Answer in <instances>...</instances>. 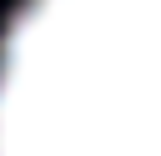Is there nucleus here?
Masks as SVG:
<instances>
[{
    "label": "nucleus",
    "mask_w": 161,
    "mask_h": 156,
    "mask_svg": "<svg viewBox=\"0 0 161 156\" xmlns=\"http://www.w3.org/2000/svg\"><path fill=\"white\" fill-rule=\"evenodd\" d=\"M0 156H161V0H20L0 30Z\"/></svg>",
    "instance_id": "f257e3e1"
}]
</instances>
